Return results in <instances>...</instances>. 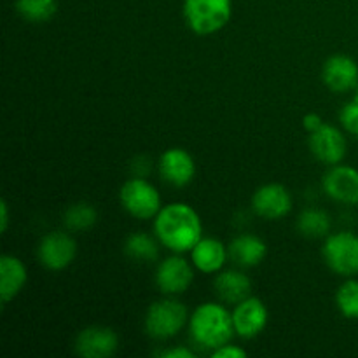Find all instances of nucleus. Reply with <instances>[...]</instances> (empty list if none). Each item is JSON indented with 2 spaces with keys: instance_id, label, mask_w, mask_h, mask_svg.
I'll return each instance as SVG.
<instances>
[{
  "instance_id": "1",
  "label": "nucleus",
  "mask_w": 358,
  "mask_h": 358,
  "mask_svg": "<svg viewBox=\"0 0 358 358\" xmlns=\"http://www.w3.org/2000/svg\"><path fill=\"white\" fill-rule=\"evenodd\" d=\"M154 233L157 241L175 254L191 252L201 240V219L192 206L171 203L163 206L154 217Z\"/></svg>"
},
{
  "instance_id": "17",
  "label": "nucleus",
  "mask_w": 358,
  "mask_h": 358,
  "mask_svg": "<svg viewBox=\"0 0 358 358\" xmlns=\"http://www.w3.org/2000/svg\"><path fill=\"white\" fill-rule=\"evenodd\" d=\"M192 264L201 273H219L226 264L227 252L222 241L215 238H201L191 250Z\"/></svg>"
},
{
  "instance_id": "27",
  "label": "nucleus",
  "mask_w": 358,
  "mask_h": 358,
  "mask_svg": "<svg viewBox=\"0 0 358 358\" xmlns=\"http://www.w3.org/2000/svg\"><path fill=\"white\" fill-rule=\"evenodd\" d=\"M322 124H324V121H322L320 115L315 114V112H311V114L304 115V119H303V126H304V129H306V131L313 133L315 129L320 128Z\"/></svg>"
},
{
  "instance_id": "19",
  "label": "nucleus",
  "mask_w": 358,
  "mask_h": 358,
  "mask_svg": "<svg viewBox=\"0 0 358 358\" xmlns=\"http://www.w3.org/2000/svg\"><path fill=\"white\" fill-rule=\"evenodd\" d=\"M215 292L220 301H226L229 304H238L250 297L252 282L247 275L240 271H222L217 275Z\"/></svg>"
},
{
  "instance_id": "14",
  "label": "nucleus",
  "mask_w": 358,
  "mask_h": 358,
  "mask_svg": "<svg viewBox=\"0 0 358 358\" xmlns=\"http://www.w3.org/2000/svg\"><path fill=\"white\" fill-rule=\"evenodd\" d=\"M322 79L334 93H346L358 86L357 62L346 55L331 56L322 69Z\"/></svg>"
},
{
  "instance_id": "20",
  "label": "nucleus",
  "mask_w": 358,
  "mask_h": 358,
  "mask_svg": "<svg viewBox=\"0 0 358 358\" xmlns=\"http://www.w3.org/2000/svg\"><path fill=\"white\" fill-rule=\"evenodd\" d=\"M297 229L306 238H324L331 231V217L317 208L304 210L297 219Z\"/></svg>"
},
{
  "instance_id": "10",
  "label": "nucleus",
  "mask_w": 358,
  "mask_h": 358,
  "mask_svg": "<svg viewBox=\"0 0 358 358\" xmlns=\"http://www.w3.org/2000/svg\"><path fill=\"white\" fill-rule=\"evenodd\" d=\"M252 206L255 213L264 219H282L292 210V196L282 184L262 185L255 191L252 198Z\"/></svg>"
},
{
  "instance_id": "22",
  "label": "nucleus",
  "mask_w": 358,
  "mask_h": 358,
  "mask_svg": "<svg viewBox=\"0 0 358 358\" xmlns=\"http://www.w3.org/2000/svg\"><path fill=\"white\" fill-rule=\"evenodd\" d=\"M124 252L133 261L152 262L157 257V241L150 234L133 233L126 240Z\"/></svg>"
},
{
  "instance_id": "3",
  "label": "nucleus",
  "mask_w": 358,
  "mask_h": 358,
  "mask_svg": "<svg viewBox=\"0 0 358 358\" xmlns=\"http://www.w3.org/2000/svg\"><path fill=\"white\" fill-rule=\"evenodd\" d=\"M231 0H185L184 17L187 27L198 35H212L222 30L231 20Z\"/></svg>"
},
{
  "instance_id": "9",
  "label": "nucleus",
  "mask_w": 358,
  "mask_h": 358,
  "mask_svg": "<svg viewBox=\"0 0 358 358\" xmlns=\"http://www.w3.org/2000/svg\"><path fill=\"white\" fill-rule=\"evenodd\" d=\"M234 332L243 339H252L264 331L268 324V308L259 297H247L236 304L233 313Z\"/></svg>"
},
{
  "instance_id": "2",
  "label": "nucleus",
  "mask_w": 358,
  "mask_h": 358,
  "mask_svg": "<svg viewBox=\"0 0 358 358\" xmlns=\"http://www.w3.org/2000/svg\"><path fill=\"white\" fill-rule=\"evenodd\" d=\"M189 329L196 345L201 348L213 350L227 345L234 334L233 315L217 303H205L192 313Z\"/></svg>"
},
{
  "instance_id": "26",
  "label": "nucleus",
  "mask_w": 358,
  "mask_h": 358,
  "mask_svg": "<svg viewBox=\"0 0 358 358\" xmlns=\"http://www.w3.org/2000/svg\"><path fill=\"white\" fill-rule=\"evenodd\" d=\"M212 357L213 358H245L247 357V352H245L243 348H240V346L229 345V343H227V345L213 350Z\"/></svg>"
},
{
  "instance_id": "29",
  "label": "nucleus",
  "mask_w": 358,
  "mask_h": 358,
  "mask_svg": "<svg viewBox=\"0 0 358 358\" xmlns=\"http://www.w3.org/2000/svg\"><path fill=\"white\" fill-rule=\"evenodd\" d=\"M0 210H2V215H0V229L2 233H6L7 226H9V208H7V203H0Z\"/></svg>"
},
{
  "instance_id": "15",
  "label": "nucleus",
  "mask_w": 358,
  "mask_h": 358,
  "mask_svg": "<svg viewBox=\"0 0 358 358\" xmlns=\"http://www.w3.org/2000/svg\"><path fill=\"white\" fill-rule=\"evenodd\" d=\"M159 173L168 184L184 187L194 178L196 163L187 150L173 147V149H168L161 154Z\"/></svg>"
},
{
  "instance_id": "5",
  "label": "nucleus",
  "mask_w": 358,
  "mask_h": 358,
  "mask_svg": "<svg viewBox=\"0 0 358 358\" xmlns=\"http://www.w3.org/2000/svg\"><path fill=\"white\" fill-rule=\"evenodd\" d=\"M119 199L122 208L136 219H152L161 210L159 192L142 177L129 178L128 182H124L119 191Z\"/></svg>"
},
{
  "instance_id": "25",
  "label": "nucleus",
  "mask_w": 358,
  "mask_h": 358,
  "mask_svg": "<svg viewBox=\"0 0 358 358\" xmlns=\"http://www.w3.org/2000/svg\"><path fill=\"white\" fill-rule=\"evenodd\" d=\"M341 124L350 135H353L358 138V100L353 98L350 103H346L341 110Z\"/></svg>"
},
{
  "instance_id": "7",
  "label": "nucleus",
  "mask_w": 358,
  "mask_h": 358,
  "mask_svg": "<svg viewBox=\"0 0 358 358\" xmlns=\"http://www.w3.org/2000/svg\"><path fill=\"white\" fill-rule=\"evenodd\" d=\"M76 240L62 231L45 234L37 248V257L41 264H44L51 271H62V269L69 268L76 259Z\"/></svg>"
},
{
  "instance_id": "16",
  "label": "nucleus",
  "mask_w": 358,
  "mask_h": 358,
  "mask_svg": "<svg viewBox=\"0 0 358 358\" xmlns=\"http://www.w3.org/2000/svg\"><path fill=\"white\" fill-rule=\"evenodd\" d=\"M28 280L27 266L14 255L0 257V299L2 304L10 303L23 290Z\"/></svg>"
},
{
  "instance_id": "8",
  "label": "nucleus",
  "mask_w": 358,
  "mask_h": 358,
  "mask_svg": "<svg viewBox=\"0 0 358 358\" xmlns=\"http://www.w3.org/2000/svg\"><path fill=\"white\" fill-rule=\"evenodd\" d=\"M310 149L318 161L336 166L346 156V138L336 126L324 122L310 135Z\"/></svg>"
},
{
  "instance_id": "12",
  "label": "nucleus",
  "mask_w": 358,
  "mask_h": 358,
  "mask_svg": "<svg viewBox=\"0 0 358 358\" xmlns=\"http://www.w3.org/2000/svg\"><path fill=\"white\" fill-rule=\"evenodd\" d=\"M194 271L184 257H168L157 266L156 283L163 294H182L191 287Z\"/></svg>"
},
{
  "instance_id": "28",
  "label": "nucleus",
  "mask_w": 358,
  "mask_h": 358,
  "mask_svg": "<svg viewBox=\"0 0 358 358\" xmlns=\"http://www.w3.org/2000/svg\"><path fill=\"white\" fill-rule=\"evenodd\" d=\"M161 357L163 358H192V352H189L187 348H182V346H178V348H171V350H166V352L161 353Z\"/></svg>"
},
{
  "instance_id": "13",
  "label": "nucleus",
  "mask_w": 358,
  "mask_h": 358,
  "mask_svg": "<svg viewBox=\"0 0 358 358\" xmlns=\"http://www.w3.org/2000/svg\"><path fill=\"white\" fill-rule=\"evenodd\" d=\"M324 191L334 201L358 205V170L336 164L324 177Z\"/></svg>"
},
{
  "instance_id": "23",
  "label": "nucleus",
  "mask_w": 358,
  "mask_h": 358,
  "mask_svg": "<svg viewBox=\"0 0 358 358\" xmlns=\"http://www.w3.org/2000/svg\"><path fill=\"white\" fill-rule=\"evenodd\" d=\"M96 210H94V206L87 205V203H76L70 208H66L65 215H63V222L72 231L90 229L96 224Z\"/></svg>"
},
{
  "instance_id": "24",
  "label": "nucleus",
  "mask_w": 358,
  "mask_h": 358,
  "mask_svg": "<svg viewBox=\"0 0 358 358\" xmlns=\"http://www.w3.org/2000/svg\"><path fill=\"white\" fill-rule=\"evenodd\" d=\"M336 304L343 317L358 320V280H348L339 287L336 294Z\"/></svg>"
},
{
  "instance_id": "4",
  "label": "nucleus",
  "mask_w": 358,
  "mask_h": 358,
  "mask_svg": "<svg viewBox=\"0 0 358 358\" xmlns=\"http://www.w3.org/2000/svg\"><path fill=\"white\" fill-rule=\"evenodd\" d=\"M187 322V310L178 301L163 299L154 303L145 315V332L152 339H170L182 331Z\"/></svg>"
},
{
  "instance_id": "30",
  "label": "nucleus",
  "mask_w": 358,
  "mask_h": 358,
  "mask_svg": "<svg viewBox=\"0 0 358 358\" xmlns=\"http://www.w3.org/2000/svg\"><path fill=\"white\" fill-rule=\"evenodd\" d=\"M355 98L358 100V86H357V93H355Z\"/></svg>"
},
{
  "instance_id": "21",
  "label": "nucleus",
  "mask_w": 358,
  "mask_h": 358,
  "mask_svg": "<svg viewBox=\"0 0 358 358\" xmlns=\"http://www.w3.org/2000/svg\"><path fill=\"white\" fill-rule=\"evenodd\" d=\"M16 10L30 23H45L58 10L56 0H16Z\"/></svg>"
},
{
  "instance_id": "6",
  "label": "nucleus",
  "mask_w": 358,
  "mask_h": 358,
  "mask_svg": "<svg viewBox=\"0 0 358 358\" xmlns=\"http://www.w3.org/2000/svg\"><path fill=\"white\" fill-rule=\"evenodd\" d=\"M325 262L341 276L358 275V236L350 231H341L327 236L322 248Z\"/></svg>"
},
{
  "instance_id": "11",
  "label": "nucleus",
  "mask_w": 358,
  "mask_h": 358,
  "mask_svg": "<svg viewBox=\"0 0 358 358\" xmlns=\"http://www.w3.org/2000/svg\"><path fill=\"white\" fill-rule=\"evenodd\" d=\"M119 346V338L112 329L93 325L77 336L76 352L84 358H107L114 355Z\"/></svg>"
},
{
  "instance_id": "18",
  "label": "nucleus",
  "mask_w": 358,
  "mask_h": 358,
  "mask_svg": "<svg viewBox=\"0 0 358 358\" xmlns=\"http://www.w3.org/2000/svg\"><path fill=\"white\" fill-rule=\"evenodd\" d=\"M268 254V247L264 241L254 234H241L234 238L229 245V255L238 266L243 268H254L261 264Z\"/></svg>"
}]
</instances>
